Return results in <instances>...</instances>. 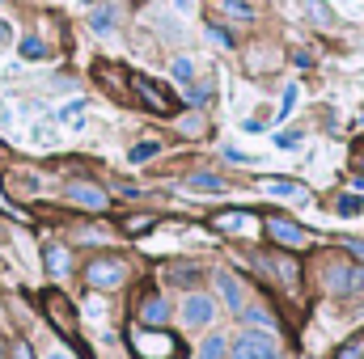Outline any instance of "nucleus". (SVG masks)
Listing matches in <instances>:
<instances>
[{"label":"nucleus","mask_w":364,"mask_h":359,"mask_svg":"<svg viewBox=\"0 0 364 359\" xmlns=\"http://www.w3.org/2000/svg\"><path fill=\"white\" fill-rule=\"evenodd\" d=\"M132 355L136 359H178L182 347L166 330H132Z\"/></svg>","instance_id":"nucleus-1"},{"label":"nucleus","mask_w":364,"mask_h":359,"mask_svg":"<svg viewBox=\"0 0 364 359\" xmlns=\"http://www.w3.org/2000/svg\"><path fill=\"white\" fill-rule=\"evenodd\" d=\"M123 279H127V263L114 258V254H97L90 267H85V283L90 287H102V292L106 287H119Z\"/></svg>","instance_id":"nucleus-2"},{"label":"nucleus","mask_w":364,"mask_h":359,"mask_svg":"<svg viewBox=\"0 0 364 359\" xmlns=\"http://www.w3.org/2000/svg\"><path fill=\"white\" fill-rule=\"evenodd\" d=\"M132 89H136V97L153 110V114H161V118H170V114H178V101L170 97V93H161V85L157 81H149V77H140V72H132Z\"/></svg>","instance_id":"nucleus-3"},{"label":"nucleus","mask_w":364,"mask_h":359,"mask_svg":"<svg viewBox=\"0 0 364 359\" xmlns=\"http://www.w3.org/2000/svg\"><path fill=\"white\" fill-rule=\"evenodd\" d=\"M326 287H331L335 296H352V292H360L364 287V267H352L348 258H335V263L326 267Z\"/></svg>","instance_id":"nucleus-4"},{"label":"nucleus","mask_w":364,"mask_h":359,"mask_svg":"<svg viewBox=\"0 0 364 359\" xmlns=\"http://www.w3.org/2000/svg\"><path fill=\"white\" fill-rule=\"evenodd\" d=\"M263 233H267V241L279 245V250H305V245H309V233H305L301 224H292V220H279V216H272V220L263 224Z\"/></svg>","instance_id":"nucleus-5"},{"label":"nucleus","mask_w":364,"mask_h":359,"mask_svg":"<svg viewBox=\"0 0 364 359\" xmlns=\"http://www.w3.org/2000/svg\"><path fill=\"white\" fill-rule=\"evenodd\" d=\"M43 304H47L51 326H55L60 334H68V338H73V334H77V309H73V300H68L64 292H55V287H51V292L43 296Z\"/></svg>","instance_id":"nucleus-6"},{"label":"nucleus","mask_w":364,"mask_h":359,"mask_svg":"<svg viewBox=\"0 0 364 359\" xmlns=\"http://www.w3.org/2000/svg\"><path fill=\"white\" fill-rule=\"evenodd\" d=\"M64 194H68V203H81V207H90V211H106V207H110V194H106L102 186H93V182H68Z\"/></svg>","instance_id":"nucleus-7"},{"label":"nucleus","mask_w":364,"mask_h":359,"mask_svg":"<svg viewBox=\"0 0 364 359\" xmlns=\"http://www.w3.org/2000/svg\"><path fill=\"white\" fill-rule=\"evenodd\" d=\"M229 359H279V355H275L272 338H263V334H242V338H233Z\"/></svg>","instance_id":"nucleus-8"},{"label":"nucleus","mask_w":364,"mask_h":359,"mask_svg":"<svg viewBox=\"0 0 364 359\" xmlns=\"http://www.w3.org/2000/svg\"><path fill=\"white\" fill-rule=\"evenodd\" d=\"M212 317H216V304H212L208 296H195V292H191L186 304H182V321L199 330V326H212Z\"/></svg>","instance_id":"nucleus-9"},{"label":"nucleus","mask_w":364,"mask_h":359,"mask_svg":"<svg viewBox=\"0 0 364 359\" xmlns=\"http://www.w3.org/2000/svg\"><path fill=\"white\" fill-rule=\"evenodd\" d=\"M161 279L174 283V287H191V283L199 279V263H186V258H178V263H161Z\"/></svg>","instance_id":"nucleus-10"},{"label":"nucleus","mask_w":364,"mask_h":359,"mask_svg":"<svg viewBox=\"0 0 364 359\" xmlns=\"http://www.w3.org/2000/svg\"><path fill=\"white\" fill-rule=\"evenodd\" d=\"M166 317H170V304H166L157 292H149V296L140 300V321H144V326H166Z\"/></svg>","instance_id":"nucleus-11"},{"label":"nucleus","mask_w":364,"mask_h":359,"mask_svg":"<svg viewBox=\"0 0 364 359\" xmlns=\"http://www.w3.org/2000/svg\"><path fill=\"white\" fill-rule=\"evenodd\" d=\"M216 292H220V300H225L233 313H242V304H246V292H242V283H237L233 275H216Z\"/></svg>","instance_id":"nucleus-12"},{"label":"nucleus","mask_w":364,"mask_h":359,"mask_svg":"<svg viewBox=\"0 0 364 359\" xmlns=\"http://www.w3.org/2000/svg\"><path fill=\"white\" fill-rule=\"evenodd\" d=\"M43 263H47V275H51V279H64V275L73 270V254H68L64 245H47V250H43Z\"/></svg>","instance_id":"nucleus-13"},{"label":"nucleus","mask_w":364,"mask_h":359,"mask_svg":"<svg viewBox=\"0 0 364 359\" xmlns=\"http://www.w3.org/2000/svg\"><path fill=\"white\" fill-rule=\"evenodd\" d=\"M250 224V216L246 211H225V216H212V228H220V233H242Z\"/></svg>","instance_id":"nucleus-14"},{"label":"nucleus","mask_w":364,"mask_h":359,"mask_svg":"<svg viewBox=\"0 0 364 359\" xmlns=\"http://www.w3.org/2000/svg\"><path fill=\"white\" fill-rule=\"evenodd\" d=\"M263 263H272V270L284 279V283H296V275H301L296 263H292V258H284V254H272V258H263Z\"/></svg>","instance_id":"nucleus-15"},{"label":"nucleus","mask_w":364,"mask_h":359,"mask_svg":"<svg viewBox=\"0 0 364 359\" xmlns=\"http://www.w3.org/2000/svg\"><path fill=\"white\" fill-rule=\"evenodd\" d=\"M225 355H229V343L225 338H203L195 359H225Z\"/></svg>","instance_id":"nucleus-16"},{"label":"nucleus","mask_w":364,"mask_h":359,"mask_svg":"<svg viewBox=\"0 0 364 359\" xmlns=\"http://www.w3.org/2000/svg\"><path fill=\"white\" fill-rule=\"evenodd\" d=\"M220 9H225L229 17H237V21H255V9H250L246 0H220Z\"/></svg>","instance_id":"nucleus-17"},{"label":"nucleus","mask_w":364,"mask_h":359,"mask_svg":"<svg viewBox=\"0 0 364 359\" xmlns=\"http://www.w3.org/2000/svg\"><path fill=\"white\" fill-rule=\"evenodd\" d=\"M21 60H47V43L43 38H21Z\"/></svg>","instance_id":"nucleus-18"},{"label":"nucleus","mask_w":364,"mask_h":359,"mask_svg":"<svg viewBox=\"0 0 364 359\" xmlns=\"http://www.w3.org/2000/svg\"><path fill=\"white\" fill-rule=\"evenodd\" d=\"M157 153H161V144H157V140H144V144H136V148H132V165H140V161H153Z\"/></svg>","instance_id":"nucleus-19"},{"label":"nucleus","mask_w":364,"mask_h":359,"mask_svg":"<svg viewBox=\"0 0 364 359\" xmlns=\"http://www.w3.org/2000/svg\"><path fill=\"white\" fill-rule=\"evenodd\" d=\"M305 13L314 17V26H331V21H335V17H331V9H326L322 0H305Z\"/></svg>","instance_id":"nucleus-20"},{"label":"nucleus","mask_w":364,"mask_h":359,"mask_svg":"<svg viewBox=\"0 0 364 359\" xmlns=\"http://www.w3.org/2000/svg\"><path fill=\"white\" fill-rule=\"evenodd\" d=\"M191 190H212V194H220L225 182L216 178V174H195V178H191Z\"/></svg>","instance_id":"nucleus-21"},{"label":"nucleus","mask_w":364,"mask_h":359,"mask_svg":"<svg viewBox=\"0 0 364 359\" xmlns=\"http://www.w3.org/2000/svg\"><path fill=\"white\" fill-rule=\"evenodd\" d=\"M335 359H364V338H348V343L335 351Z\"/></svg>","instance_id":"nucleus-22"},{"label":"nucleus","mask_w":364,"mask_h":359,"mask_svg":"<svg viewBox=\"0 0 364 359\" xmlns=\"http://www.w3.org/2000/svg\"><path fill=\"white\" fill-rule=\"evenodd\" d=\"M157 220L153 216H136V220H123V233H132V237H140V233H149Z\"/></svg>","instance_id":"nucleus-23"},{"label":"nucleus","mask_w":364,"mask_h":359,"mask_svg":"<svg viewBox=\"0 0 364 359\" xmlns=\"http://www.w3.org/2000/svg\"><path fill=\"white\" fill-rule=\"evenodd\" d=\"M90 26L97 30V34H110V9H93Z\"/></svg>","instance_id":"nucleus-24"},{"label":"nucleus","mask_w":364,"mask_h":359,"mask_svg":"<svg viewBox=\"0 0 364 359\" xmlns=\"http://www.w3.org/2000/svg\"><path fill=\"white\" fill-rule=\"evenodd\" d=\"M246 321H255V326H267V330H275V317L267 313V309H246Z\"/></svg>","instance_id":"nucleus-25"},{"label":"nucleus","mask_w":364,"mask_h":359,"mask_svg":"<svg viewBox=\"0 0 364 359\" xmlns=\"http://www.w3.org/2000/svg\"><path fill=\"white\" fill-rule=\"evenodd\" d=\"M360 199H356V194H343V199H339V216H360Z\"/></svg>","instance_id":"nucleus-26"},{"label":"nucleus","mask_w":364,"mask_h":359,"mask_svg":"<svg viewBox=\"0 0 364 359\" xmlns=\"http://www.w3.org/2000/svg\"><path fill=\"white\" fill-rule=\"evenodd\" d=\"M272 194H296V199H305V186H296V182H272Z\"/></svg>","instance_id":"nucleus-27"},{"label":"nucleus","mask_w":364,"mask_h":359,"mask_svg":"<svg viewBox=\"0 0 364 359\" xmlns=\"http://www.w3.org/2000/svg\"><path fill=\"white\" fill-rule=\"evenodd\" d=\"M81 110H85V101H73V106H64V110H60V118H68V123H81Z\"/></svg>","instance_id":"nucleus-28"},{"label":"nucleus","mask_w":364,"mask_h":359,"mask_svg":"<svg viewBox=\"0 0 364 359\" xmlns=\"http://www.w3.org/2000/svg\"><path fill=\"white\" fill-rule=\"evenodd\" d=\"M174 77L182 85H191V60H174Z\"/></svg>","instance_id":"nucleus-29"},{"label":"nucleus","mask_w":364,"mask_h":359,"mask_svg":"<svg viewBox=\"0 0 364 359\" xmlns=\"http://www.w3.org/2000/svg\"><path fill=\"white\" fill-rule=\"evenodd\" d=\"M13 359H34V351H30V343H13Z\"/></svg>","instance_id":"nucleus-30"},{"label":"nucleus","mask_w":364,"mask_h":359,"mask_svg":"<svg viewBox=\"0 0 364 359\" xmlns=\"http://www.w3.org/2000/svg\"><path fill=\"white\" fill-rule=\"evenodd\" d=\"M212 38H216V43H220V47H233V34H225V30H220V26H212Z\"/></svg>","instance_id":"nucleus-31"},{"label":"nucleus","mask_w":364,"mask_h":359,"mask_svg":"<svg viewBox=\"0 0 364 359\" xmlns=\"http://www.w3.org/2000/svg\"><path fill=\"white\" fill-rule=\"evenodd\" d=\"M343 245H348V254H352V258H360V263H364V241H343Z\"/></svg>","instance_id":"nucleus-32"},{"label":"nucleus","mask_w":364,"mask_h":359,"mask_svg":"<svg viewBox=\"0 0 364 359\" xmlns=\"http://www.w3.org/2000/svg\"><path fill=\"white\" fill-rule=\"evenodd\" d=\"M275 144H279V148H296V144H301V136H292V131H288V136H279Z\"/></svg>","instance_id":"nucleus-33"},{"label":"nucleus","mask_w":364,"mask_h":359,"mask_svg":"<svg viewBox=\"0 0 364 359\" xmlns=\"http://www.w3.org/2000/svg\"><path fill=\"white\" fill-rule=\"evenodd\" d=\"M0 211H4V216H21V211H17V207H13V203L4 199V190H0Z\"/></svg>","instance_id":"nucleus-34"},{"label":"nucleus","mask_w":364,"mask_h":359,"mask_svg":"<svg viewBox=\"0 0 364 359\" xmlns=\"http://www.w3.org/2000/svg\"><path fill=\"white\" fill-rule=\"evenodd\" d=\"M4 43H9V26L0 21V47H4Z\"/></svg>","instance_id":"nucleus-35"},{"label":"nucleus","mask_w":364,"mask_h":359,"mask_svg":"<svg viewBox=\"0 0 364 359\" xmlns=\"http://www.w3.org/2000/svg\"><path fill=\"white\" fill-rule=\"evenodd\" d=\"M9 355V343H4V334H0V359Z\"/></svg>","instance_id":"nucleus-36"},{"label":"nucleus","mask_w":364,"mask_h":359,"mask_svg":"<svg viewBox=\"0 0 364 359\" xmlns=\"http://www.w3.org/2000/svg\"><path fill=\"white\" fill-rule=\"evenodd\" d=\"M47 359H68V355H64V351H55V355H47Z\"/></svg>","instance_id":"nucleus-37"},{"label":"nucleus","mask_w":364,"mask_h":359,"mask_svg":"<svg viewBox=\"0 0 364 359\" xmlns=\"http://www.w3.org/2000/svg\"><path fill=\"white\" fill-rule=\"evenodd\" d=\"M178 4H182V9H191V4H195V0H178Z\"/></svg>","instance_id":"nucleus-38"}]
</instances>
